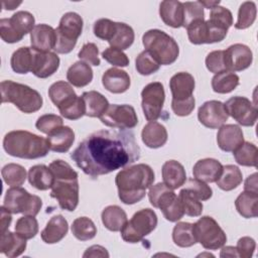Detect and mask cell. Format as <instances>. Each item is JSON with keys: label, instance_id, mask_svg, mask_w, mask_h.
I'll return each instance as SVG.
<instances>
[{"label": "cell", "instance_id": "ac0fdd59", "mask_svg": "<svg viewBox=\"0 0 258 258\" xmlns=\"http://www.w3.org/2000/svg\"><path fill=\"white\" fill-rule=\"evenodd\" d=\"M252 61V50L245 44L235 43L225 50V62L227 71L229 72L244 71L251 66Z\"/></svg>", "mask_w": 258, "mask_h": 258}, {"label": "cell", "instance_id": "7a4b0ae2", "mask_svg": "<svg viewBox=\"0 0 258 258\" xmlns=\"http://www.w3.org/2000/svg\"><path fill=\"white\" fill-rule=\"evenodd\" d=\"M155 179L153 169L145 163L129 165L120 170L115 183L118 188V196L122 203L133 205L140 202L146 195Z\"/></svg>", "mask_w": 258, "mask_h": 258}, {"label": "cell", "instance_id": "277c9868", "mask_svg": "<svg viewBox=\"0 0 258 258\" xmlns=\"http://www.w3.org/2000/svg\"><path fill=\"white\" fill-rule=\"evenodd\" d=\"M3 148L7 154L23 159L44 157L49 149L46 138L25 130H13L3 138Z\"/></svg>", "mask_w": 258, "mask_h": 258}, {"label": "cell", "instance_id": "ba28073f", "mask_svg": "<svg viewBox=\"0 0 258 258\" xmlns=\"http://www.w3.org/2000/svg\"><path fill=\"white\" fill-rule=\"evenodd\" d=\"M145 50L163 66L173 63L179 55V47L173 37L160 29H149L142 36Z\"/></svg>", "mask_w": 258, "mask_h": 258}, {"label": "cell", "instance_id": "6f0895ef", "mask_svg": "<svg viewBox=\"0 0 258 258\" xmlns=\"http://www.w3.org/2000/svg\"><path fill=\"white\" fill-rule=\"evenodd\" d=\"M103 58L115 67H127L129 64V58L123 50L115 47H107L102 52Z\"/></svg>", "mask_w": 258, "mask_h": 258}, {"label": "cell", "instance_id": "f5cc1de1", "mask_svg": "<svg viewBox=\"0 0 258 258\" xmlns=\"http://www.w3.org/2000/svg\"><path fill=\"white\" fill-rule=\"evenodd\" d=\"M187 36L191 43L194 44H204L207 43V27L206 20H197L190 23L187 27Z\"/></svg>", "mask_w": 258, "mask_h": 258}, {"label": "cell", "instance_id": "d590c367", "mask_svg": "<svg viewBox=\"0 0 258 258\" xmlns=\"http://www.w3.org/2000/svg\"><path fill=\"white\" fill-rule=\"evenodd\" d=\"M235 207L243 218H256L258 215V194L244 190L237 197Z\"/></svg>", "mask_w": 258, "mask_h": 258}, {"label": "cell", "instance_id": "cb8c5ba5", "mask_svg": "<svg viewBox=\"0 0 258 258\" xmlns=\"http://www.w3.org/2000/svg\"><path fill=\"white\" fill-rule=\"evenodd\" d=\"M159 15L164 24L179 28L183 23V6L182 2L177 0H165L159 5Z\"/></svg>", "mask_w": 258, "mask_h": 258}, {"label": "cell", "instance_id": "484cf974", "mask_svg": "<svg viewBox=\"0 0 258 258\" xmlns=\"http://www.w3.org/2000/svg\"><path fill=\"white\" fill-rule=\"evenodd\" d=\"M69 231L68 221L61 215H55L47 222L40 237L46 244H55L62 240Z\"/></svg>", "mask_w": 258, "mask_h": 258}, {"label": "cell", "instance_id": "d6a6232c", "mask_svg": "<svg viewBox=\"0 0 258 258\" xmlns=\"http://www.w3.org/2000/svg\"><path fill=\"white\" fill-rule=\"evenodd\" d=\"M67 80L74 87H86L93 80V71L90 64L86 63L85 61H76L69 68L67 72Z\"/></svg>", "mask_w": 258, "mask_h": 258}, {"label": "cell", "instance_id": "4dcf8cb0", "mask_svg": "<svg viewBox=\"0 0 258 258\" xmlns=\"http://www.w3.org/2000/svg\"><path fill=\"white\" fill-rule=\"evenodd\" d=\"M29 183L38 190L51 188L54 182V175L49 167L44 164H36L29 168L27 173Z\"/></svg>", "mask_w": 258, "mask_h": 258}, {"label": "cell", "instance_id": "f1b7e54d", "mask_svg": "<svg viewBox=\"0 0 258 258\" xmlns=\"http://www.w3.org/2000/svg\"><path fill=\"white\" fill-rule=\"evenodd\" d=\"M26 249V240L9 230L1 233L0 252L8 258L20 256Z\"/></svg>", "mask_w": 258, "mask_h": 258}, {"label": "cell", "instance_id": "9f6ffc18", "mask_svg": "<svg viewBox=\"0 0 258 258\" xmlns=\"http://www.w3.org/2000/svg\"><path fill=\"white\" fill-rule=\"evenodd\" d=\"M78 56L80 59L88 64L98 67L101 63V60L99 58V48L94 42L85 43L79 51Z\"/></svg>", "mask_w": 258, "mask_h": 258}, {"label": "cell", "instance_id": "b9f144b4", "mask_svg": "<svg viewBox=\"0 0 258 258\" xmlns=\"http://www.w3.org/2000/svg\"><path fill=\"white\" fill-rule=\"evenodd\" d=\"M3 180L9 186H21L26 179L25 168L17 163H8L1 170Z\"/></svg>", "mask_w": 258, "mask_h": 258}, {"label": "cell", "instance_id": "7bdbcfd3", "mask_svg": "<svg viewBox=\"0 0 258 258\" xmlns=\"http://www.w3.org/2000/svg\"><path fill=\"white\" fill-rule=\"evenodd\" d=\"M257 154L258 149L255 144L250 142H245L239 146L234 152L233 155L238 164L243 166H257Z\"/></svg>", "mask_w": 258, "mask_h": 258}, {"label": "cell", "instance_id": "1f68e13d", "mask_svg": "<svg viewBox=\"0 0 258 258\" xmlns=\"http://www.w3.org/2000/svg\"><path fill=\"white\" fill-rule=\"evenodd\" d=\"M84 100L86 116L100 118L108 109L109 102L105 96L97 91H89L81 96Z\"/></svg>", "mask_w": 258, "mask_h": 258}, {"label": "cell", "instance_id": "db71d44e", "mask_svg": "<svg viewBox=\"0 0 258 258\" xmlns=\"http://www.w3.org/2000/svg\"><path fill=\"white\" fill-rule=\"evenodd\" d=\"M209 20L213 21L214 23L229 29L233 25V15L232 12L223 6H216L215 8L211 9Z\"/></svg>", "mask_w": 258, "mask_h": 258}, {"label": "cell", "instance_id": "83f0119b", "mask_svg": "<svg viewBox=\"0 0 258 258\" xmlns=\"http://www.w3.org/2000/svg\"><path fill=\"white\" fill-rule=\"evenodd\" d=\"M46 139L51 151L63 153L72 147L75 141V132L69 126H61L49 133Z\"/></svg>", "mask_w": 258, "mask_h": 258}, {"label": "cell", "instance_id": "74e56055", "mask_svg": "<svg viewBox=\"0 0 258 258\" xmlns=\"http://www.w3.org/2000/svg\"><path fill=\"white\" fill-rule=\"evenodd\" d=\"M239 77L233 72L225 71L216 74L212 79V89L219 94H228L239 86Z\"/></svg>", "mask_w": 258, "mask_h": 258}, {"label": "cell", "instance_id": "3957f363", "mask_svg": "<svg viewBox=\"0 0 258 258\" xmlns=\"http://www.w3.org/2000/svg\"><path fill=\"white\" fill-rule=\"evenodd\" d=\"M48 167L54 175L50 197L57 201L61 210L74 212L79 205L78 172L61 159L53 160Z\"/></svg>", "mask_w": 258, "mask_h": 258}, {"label": "cell", "instance_id": "d6986e66", "mask_svg": "<svg viewBox=\"0 0 258 258\" xmlns=\"http://www.w3.org/2000/svg\"><path fill=\"white\" fill-rule=\"evenodd\" d=\"M56 41L55 29L47 24L41 23L34 26L30 32L31 48L39 52H48L54 48Z\"/></svg>", "mask_w": 258, "mask_h": 258}, {"label": "cell", "instance_id": "11a10c76", "mask_svg": "<svg viewBox=\"0 0 258 258\" xmlns=\"http://www.w3.org/2000/svg\"><path fill=\"white\" fill-rule=\"evenodd\" d=\"M207 69L214 74L227 71L225 62V50H213L206 57Z\"/></svg>", "mask_w": 258, "mask_h": 258}, {"label": "cell", "instance_id": "f6af8a7d", "mask_svg": "<svg viewBox=\"0 0 258 258\" xmlns=\"http://www.w3.org/2000/svg\"><path fill=\"white\" fill-rule=\"evenodd\" d=\"M257 15V8L256 4L253 1H245L243 2L238 11V17H237V22L235 23V28L236 29H246L250 27Z\"/></svg>", "mask_w": 258, "mask_h": 258}, {"label": "cell", "instance_id": "91938a15", "mask_svg": "<svg viewBox=\"0 0 258 258\" xmlns=\"http://www.w3.org/2000/svg\"><path fill=\"white\" fill-rule=\"evenodd\" d=\"M83 257H109V253L105 247L100 245H93L86 250Z\"/></svg>", "mask_w": 258, "mask_h": 258}, {"label": "cell", "instance_id": "6da1fadb", "mask_svg": "<svg viewBox=\"0 0 258 258\" xmlns=\"http://www.w3.org/2000/svg\"><path fill=\"white\" fill-rule=\"evenodd\" d=\"M140 152L133 132L103 129L80 142L71 158L87 175L96 178L134 163Z\"/></svg>", "mask_w": 258, "mask_h": 258}, {"label": "cell", "instance_id": "8fae6325", "mask_svg": "<svg viewBox=\"0 0 258 258\" xmlns=\"http://www.w3.org/2000/svg\"><path fill=\"white\" fill-rule=\"evenodd\" d=\"M3 207L11 214H23L27 216H36L41 207V199L35 195H30L21 186H13L7 189Z\"/></svg>", "mask_w": 258, "mask_h": 258}, {"label": "cell", "instance_id": "ab89813d", "mask_svg": "<svg viewBox=\"0 0 258 258\" xmlns=\"http://www.w3.org/2000/svg\"><path fill=\"white\" fill-rule=\"evenodd\" d=\"M172 240L174 244L181 248L191 247L197 243L192 224L186 222H178L172 230Z\"/></svg>", "mask_w": 258, "mask_h": 258}, {"label": "cell", "instance_id": "52a82bcc", "mask_svg": "<svg viewBox=\"0 0 258 258\" xmlns=\"http://www.w3.org/2000/svg\"><path fill=\"white\" fill-rule=\"evenodd\" d=\"M196 83L194 77L186 72L173 75L169 81V89L172 95L171 109L176 116H188L195 109L196 100L192 95Z\"/></svg>", "mask_w": 258, "mask_h": 258}, {"label": "cell", "instance_id": "9a60e30c", "mask_svg": "<svg viewBox=\"0 0 258 258\" xmlns=\"http://www.w3.org/2000/svg\"><path fill=\"white\" fill-rule=\"evenodd\" d=\"M100 120L108 127L121 130L132 129L138 124L135 109L127 104L109 105L106 112L100 117Z\"/></svg>", "mask_w": 258, "mask_h": 258}, {"label": "cell", "instance_id": "f546056e", "mask_svg": "<svg viewBox=\"0 0 258 258\" xmlns=\"http://www.w3.org/2000/svg\"><path fill=\"white\" fill-rule=\"evenodd\" d=\"M177 198L173 189L166 186L163 182H158L149 187L148 199L150 204L161 212L167 209Z\"/></svg>", "mask_w": 258, "mask_h": 258}, {"label": "cell", "instance_id": "e575fe53", "mask_svg": "<svg viewBox=\"0 0 258 258\" xmlns=\"http://www.w3.org/2000/svg\"><path fill=\"white\" fill-rule=\"evenodd\" d=\"M33 56H34V49L22 46L16 49L10 59L11 69L16 74L25 75L28 72H31L32 63H33Z\"/></svg>", "mask_w": 258, "mask_h": 258}, {"label": "cell", "instance_id": "ee69618b", "mask_svg": "<svg viewBox=\"0 0 258 258\" xmlns=\"http://www.w3.org/2000/svg\"><path fill=\"white\" fill-rule=\"evenodd\" d=\"M178 200L182 206L184 215L189 217H199L203 213V204L191 191L182 188L178 194Z\"/></svg>", "mask_w": 258, "mask_h": 258}, {"label": "cell", "instance_id": "44dd1931", "mask_svg": "<svg viewBox=\"0 0 258 258\" xmlns=\"http://www.w3.org/2000/svg\"><path fill=\"white\" fill-rule=\"evenodd\" d=\"M59 67V57L55 52H39L34 50L31 73L39 78L46 79L52 76Z\"/></svg>", "mask_w": 258, "mask_h": 258}, {"label": "cell", "instance_id": "4fadbf2b", "mask_svg": "<svg viewBox=\"0 0 258 258\" xmlns=\"http://www.w3.org/2000/svg\"><path fill=\"white\" fill-rule=\"evenodd\" d=\"M192 229L197 243H200L205 249L217 250L227 242L226 233L217 221L210 216L200 218L192 224Z\"/></svg>", "mask_w": 258, "mask_h": 258}, {"label": "cell", "instance_id": "7402d4cb", "mask_svg": "<svg viewBox=\"0 0 258 258\" xmlns=\"http://www.w3.org/2000/svg\"><path fill=\"white\" fill-rule=\"evenodd\" d=\"M102 84L110 93L122 94L129 89L131 81L127 72L117 68H111L103 74Z\"/></svg>", "mask_w": 258, "mask_h": 258}, {"label": "cell", "instance_id": "be15d7a7", "mask_svg": "<svg viewBox=\"0 0 258 258\" xmlns=\"http://www.w3.org/2000/svg\"><path fill=\"white\" fill-rule=\"evenodd\" d=\"M221 257H238V253L236 250V247L233 246H223L221 253Z\"/></svg>", "mask_w": 258, "mask_h": 258}, {"label": "cell", "instance_id": "ffe728a7", "mask_svg": "<svg viewBox=\"0 0 258 258\" xmlns=\"http://www.w3.org/2000/svg\"><path fill=\"white\" fill-rule=\"evenodd\" d=\"M217 143L221 150L234 152L244 143V135L240 126L226 124L219 128L217 133Z\"/></svg>", "mask_w": 258, "mask_h": 258}, {"label": "cell", "instance_id": "e0dca14e", "mask_svg": "<svg viewBox=\"0 0 258 258\" xmlns=\"http://www.w3.org/2000/svg\"><path fill=\"white\" fill-rule=\"evenodd\" d=\"M229 115L224 103L211 100L205 102L198 111V119L202 125L210 129H218L228 120Z\"/></svg>", "mask_w": 258, "mask_h": 258}, {"label": "cell", "instance_id": "30bf717a", "mask_svg": "<svg viewBox=\"0 0 258 258\" xmlns=\"http://www.w3.org/2000/svg\"><path fill=\"white\" fill-rule=\"evenodd\" d=\"M157 216L151 209L136 212L121 229V237L127 243H138L153 232L157 226Z\"/></svg>", "mask_w": 258, "mask_h": 258}, {"label": "cell", "instance_id": "94428289", "mask_svg": "<svg viewBox=\"0 0 258 258\" xmlns=\"http://www.w3.org/2000/svg\"><path fill=\"white\" fill-rule=\"evenodd\" d=\"M11 221H12L11 213L2 206L1 207V233H4L9 229Z\"/></svg>", "mask_w": 258, "mask_h": 258}, {"label": "cell", "instance_id": "8992f818", "mask_svg": "<svg viewBox=\"0 0 258 258\" xmlns=\"http://www.w3.org/2000/svg\"><path fill=\"white\" fill-rule=\"evenodd\" d=\"M48 97L66 119L78 120L86 113L83 98L76 94L68 82L57 81L53 83L48 89Z\"/></svg>", "mask_w": 258, "mask_h": 258}, {"label": "cell", "instance_id": "60d3db41", "mask_svg": "<svg viewBox=\"0 0 258 258\" xmlns=\"http://www.w3.org/2000/svg\"><path fill=\"white\" fill-rule=\"evenodd\" d=\"M72 233L80 241H89L96 236L97 228L88 217H80L73 222Z\"/></svg>", "mask_w": 258, "mask_h": 258}, {"label": "cell", "instance_id": "9c48e42d", "mask_svg": "<svg viewBox=\"0 0 258 258\" xmlns=\"http://www.w3.org/2000/svg\"><path fill=\"white\" fill-rule=\"evenodd\" d=\"M83 24V18L76 12H67L61 16L55 28L56 41L53 49L56 53L67 54L74 49L82 34Z\"/></svg>", "mask_w": 258, "mask_h": 258}, {"label": "cell", "instance_id": "03108f58", "mask_svg": "<svg viewBox=\"0 0 258 258\" xmlns=\"http://www.w3.org/2000/svg\"><path fill=\"white\" fill-rule=\"evenodd\" d=\"M200 4L204 7V8H208V9H213L216 6H219V4L221 3V1H199Z\"/></svg>", "mask_w": 258, "mask_h": 258}, {"label": "cell", "instance_id": "d4e9b609", "mask_svg": "<svg viewBox=\"0 0 258 258\" xmlns=\"http://www.w3.org/2000/svg\"><path fill=\"white\" fill-rule=\"evenodd\" d=\"M163 183L171 189H176L184 184L186 173L183 165L176 160H167L161 168Z\"/></svg>", "mask_w": 258, "mask_h": 258}, {"label": "cell", "instance_id": "7c38bea8", "mask_svg": "<svg viewBox=\"0 0 258 258\" xmlns=\"http://www.w3.org/2000/svg\"><path fill=\"white\" fill-rule=\"evenodd\" d=\"M35 18L28 11H17L10 18L0 20V36L7 43L20 41L34 28Z\"/></svg>", "mask_w": 258, "mask_h": 258}, {"label": "cell", "instance_id": "c3c4849f", "mask_svg": "<svg viewBox=\"0 0 258 258\" xmlns=\"http://www.w3.org/2000/svg\"><path fill=\"white\" fill-rule=\"evenodd\" d=\"M183 27H187L190 23L197 21V20H203L205 19V13H204V7L200 4L199 1L195 2H183Z\"/></svg>", "mask_w": 258, "mask_h": 258}, {"label": "cell", "instance_id": "4316f807", "mask_svg": "<svg viewBox=\"0 0 258 258\" xmlns=\"http://www.w3.org/2000/svg\"><path fill=\"white\" fill-rule=\"evenodd\" d=\"M141 138L147 147L156 149L162 147L166 143L168 134L166 128L162 124L156 121H150L143 127Z\"/></svg>", "mask_w": 258, "mask_h": 258}, {"label": "cell", "instance_id": "680465c9", "mask_svg": "<svg viewBox=\"0 0 258 258\" xmlns=\"http://www.w3.org/2000/svg\"><path fill=\"white\" fill-rule=\"evenodd\" d=\"M256 248V242L253 238L245 236L238 240L236 250L238 253V257L241 258H250L254 254Z\"/></svg>", "mask_w": 258, "mask_h": 258}, {"label": "cell", "instance_id": "5b68a950", "mask_svg": "<svg viewBox=\"0 0 258 258\" xmlns=\"http://www.w3.org/2000/svg\"><path fill=\"white\" fill-rule=\"evenodd\" d=\"M0 91L2 103H12L25 114L34 113L42 107L41 95L29 86L8 80L1 82Z\"/></svg>", "mask_w": 258, "mask_h": 258}, {"label": "cell", "instance_id": "816d5d0a", "mask_svg": "<svg viewBox=\"0 0 258 258\" xmlns=\"http://www.w3.org/2000/svg\"><path fill=\"white\" fill-rule=\"evenodd\" d=\"M61 126H63L62 118L55 114H44L40 116L35 123L37 130L47 135Z\"/></svg>", "mask_w": 258, "mask_h": 258}, {"label": "cell", "instance_id": "5bb4252c", "mask_svg": "<svg viewBox=\"0 0 258 258\" xmlns=\"http://www.w3.org/2000/svg\"><path fill=\"white\" fill-rule=\"evenodd\" d=\"M141 106L147 121H156L162 112L165 101L164 87L160 82L147 84L141 92Z\"/></svg>", "mask_w": 258, "mask_h": 258}, {"label": "cell", "instance_id": "603a6c76", "mask_svg": "<svg viewBox=\"0 0 258 258\" xmlns=\"http://www.w3.org/2000/svg\"><path fill=\"white\" fill-rule=\"evenodd\" d=\"M223 171V164L215 158H204L196 162L192 167L195 178L204 182H216Z\"/></svg>", "mask_w": 258, "mask_h": 258}, {"label": "cell", "instance_id": "7dc6e473", "mask_svg": "<svg viewBox=\"0 0 258 258\" xmlns=\"http://www.w3.org/2000/svg\"><path fill=\"white\" fill-rule=\"evenodd\" d=\"M135 68L140 75L149 76L159 70L160 63L153 57V55L149 51L143 50L137 55L135 59Z\"/></svg>", "mask_w": 258, "mask_h": 258}, {"label": "cell", "instance_id": "681fc988", "mask_svg": "<svg viewBox=\"0 0 258 258\" xmlns=\"http://www.w3.org/2000/svg\"><path fill=\"white\" fill-rule=\"evenodd\" d=\"M116 23L108 18L98 19L94 23L93 31L95 36L102 40H107L108 42L112 39L115 31H116Z\"/></svg>", "mask_w": 258, "mask_h": 258}, {"label": "cell", "instance_id": "2e32d148", "mask_svg": "<svg viewBox=\"0 0 258 258\" xmlns=\"http://www.w3.org/2000/svg\"><path fill=\"white\" fill-rule=\"evenodd\" d=\"M224 105L228 115L240 125L246 127L255 125L258 118L257 107L248 98L235 96L230 98Z\"/></svg>", "mask_w": 258, "mask_h": 258}, {"label": "cell", "instance_id": "f907efd6", "mask_svg": "<svg viewBox=\"0 0 258 258\" xmlns=\"http://www.w3.org/2000/svg\"><path fill=\"white\" fill-rule=\"evenodd\" d=\"M184 184L183 188L191 191L200 201H208L213 196V189L206 182L198 178H188Z\"/></svg>", "mask_w": 258, "mask_h": 258}, {"label": "cell", "instance_id": "6125c7cd", "mask_svg": "<svg viewBox=\"0 0 258 258\" xmlns=\"http://www.w3.org/2000/svg\"><path fill=\"white\" fill-rule=\"evenodd\" d=\"M244 190L258 194V189H257V173L256 172H254L253 174L249 175L246 178V180L244 182Z\"/></svg>", "mask_w": 258, "mask_h": 258}, {"label": "cell", "instance_id": "f35d334b", "mask_svg": "<svg viewBox=\"0 0 258 258\" xmlns=\"http://www.w3.org/2000/svg\"><path fill=\"white\" fill-rule=\"evenodd\" d=\"M135 34L133 28L123 22L116 23V31L109 41L110 46L118 48L120 50H124L129 48L134 42Z\"/></svg>", "mask_w": 258, "mask_h": 258}, {"label": "cell", "instance_id": "bcb514c9", "mask_svg": "<svg viewBox=\"0 0 258 258\" xmlns=\"http://www.w3.org/2000/svg\"><path fill=\"white\" fill-rule=\"evenodd\" d=\"M15 232L25 240L32 239L38 233V222L34 216L24 215L16 221Z\"/></svg>", "mask_w": 258, "mask_h": 258}, {"label": "cell", "instance_id": "e7e4bbea", "mask_svg": "<svg viewBox=\"0 0 258 258\" xmlns=\"http://www.w3.org/2000/svg\"><path fill=\"white\" fill-rule=\"evenodd\" d=\"M21 4V2H15V1H3L2 2V5H3V8L6 9V10H13L15 9L17 6H19Z\"/></svg>", "mask_w": 258, "mask_h": 258}, {"label": "cell", "instance_id": "8d00e7d4", "mask_svg": "<svg viewBox=\"0 0 258 258\" xmlns=\"http://www.w3.org/2000/svg\"><path fill=\"white\" fill-rule=\"evenodd\" d=\"M243 180L242 171L240 168L233 164L223 166V171L220 178L216 181L217 185L225 191L233 190L238 187Z\"/></svg>", "mask_w": 258, "mask_h": 258}, {"label": "cell", "instance_id": "836d02e7", "mask_svg": "<svg viewBox=\"0 0 258 258\" xmlns=\"http://www.w3.org/2000/svg\"><path fill=\"white\" fill-rule=\"evenodd\" d=\"M102 223L106 229L112 232H119L126 224L127 214L119 206L112 205L106 207L101 215Z\"/></svg>", "mask_w": 258, "mask_h": 258}]
</instances>
